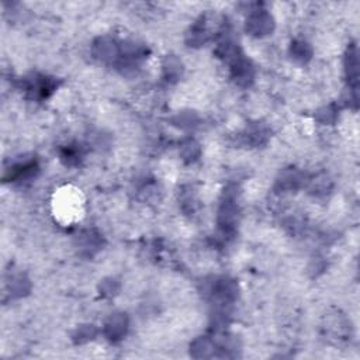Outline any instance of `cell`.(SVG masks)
Here are the masks:
<instances>
[{
  "instance_id": "1",
  "label": "cell",
  "mask_w": 360,
  "mask_h": 360,
  "mask_svg": "<svg viewBox=\"0 0 360 360\" xmlns=\"http://www.w3.org/2000/svg\"><path fill=\"white\" fill-rule=\"evenodd\" d=\"M52 211L55 218L63 224L70 225L77 222L84 214V198L79 188L73 186L60 187L52 198Z\"/></svg>"
}]
</instances>
